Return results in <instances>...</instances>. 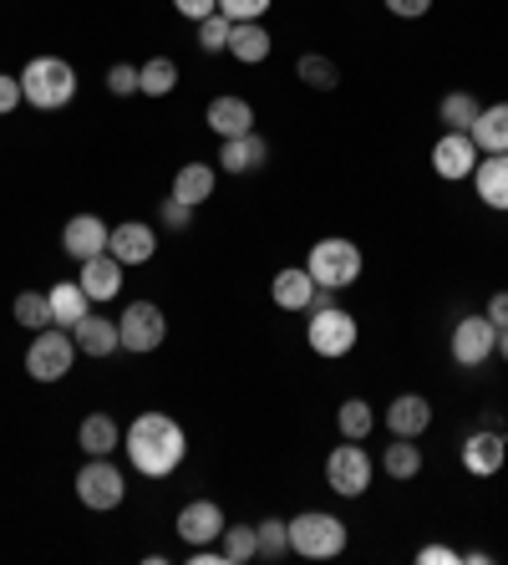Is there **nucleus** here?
I'll return each mask as SVG.
<instances>
[{
    "mask_svg": "<svg viewBox=\"0 0 508 565\" xmlns=\"http://www.w3.org/2000/svg\"><path fill=\"white\" fill-rule=\"evenodd\" d=\"M478 428H494V434H504V413H498V408H483L478 413Z\"/></svg>",
    "mask_w": 508,
    "mask_h": 565,
    "instance_id": "46",
    "label": "nucleus"
},
{
    "mask_svg": "<svg viewBox=\"0 0 508 565\" xmlns=\"http://www.w3.org/2000/svg\"><path fill=\"white\" fill-rule=\"evenodd\" d=\"M274 0H219V15H229V21H260Z\"/></svg>",
    "mask_w": 508,
    "mask_h": 565,
    "instance_id": "37",
    "label": "nucleus"
},
{
    "mask_svg": "<svg viewBox=\"0 0 508 565\" xmlns=\"http://www.w3.org/2000/svg\"><path fill=\"white\" fill-rule=\"evenodd\" d=\"M179 87V62L173 56H153V62L138 66V93L143 97H169Z\"/></svg>",
    "mask_w": 508,
    "mask_h": 565,
    "instance_id": "28",
    "label": "nucleus"
},
{
    "mask_svg": "<svg viewBox=\"0 0 508 565\" xmlns=\"http://www.w3.org/2000/svg\"><path fill=\"white\" fill-rule=\"evenodd\" d=\"M468 132H473V143H478V153H508V103L483 107Z\"/></svg>",
    "mask_w": 508,
    "mask_h": 565,
    "instance_id": "24",
    "label": "nucleus"
},
{
    "mask_svg": "<svg viewBox=\"0 0 508 565\" xmlns=\"http://www.w3.org/2000/svg\"><path fill=\"white\" fill-rule=\"evenodd\" d=\"M229 26H235V21H229V15H204V21H198V46H204V52H229Z\"/></svg>",
    "mask_w": 508,
    "mask_h": 565,
    "instance_id": "36",
    "label": "nucleus"
},
{
    "mask_svg": "<svg viewBox=\"0 0 508 565\" xmlns=\"http://www.w3.org/2000/svg\"><path fill=\"white\" fill-rule=\"evenodd\" d=\"M432 169H437V179H473V169H478L473 132H443L432 148Z\"/></svg>",
    "mask_w": 508,
    "mask_h": 565,
    "instance_id": "11",
    "label": "nucleus"
},
{
    "mask_svg": "<svg viewBox=\"0 0 508 565\" xmlns=\"http://www.w3.org/2000/svg\"><path fill=\"white\" fill-rule=\"evenodd\" d=\"M188 454V438L169 413H138L128 428V459L143 479H169Z\"/></svg>",
    "mask_w": 508,
    "mask_h": 565,
    "instance_id": "1",
    "label": "nucleus"
},
{
    "mask_svg": "<svg viewBox=\"0 0 508 565\" xmlns=\"http://www.w3.org/2000/svg\"><path fill=\"white\" fill-rule=\"evenodd\" d=\"M255 540H260V545H255L260 561H280V555L290 551V525L285 520H260V525H255Z\"/></svg>",
    "mask_w": 508,
    "mask_h": 565,
    "instance_id": "35",
    "label": "nucleus"
},
{
    "mask_svg": "<svg viewBox=\"0 0 508 565\" xmlns=\"http://www.w3.org/2000/svg\"><path fill=\"white\" fill-rule=\"evenodd\" d=\"M255 525H224V535H219V551H224V565H245V561H255Z\"/></svg>",
    "mask_w": 508,
    "mask_h": 565,
    "instance_id": "33",
    "label": "nucleus"
},
{
    "mask_svg": "<svg viewBox=\"0 0 508 565\" xmlns=\"http://www.w3.org/2000/svg\"><path fill=\"white\" fill-rule=\"evenodd\" d=\"M107 255H112V260H122V265H148L158 255L153 224H138V220L118 224V230L107 235Z\"/></svg>",
    "mask_w": 508,
    "mask_h": 565,
    "instance_id": "12",
    "label": "nucleus"
},
{
    "mask_svg": "<svg viewBox=\"0 0 508 565\" xmlns=\"http://www.w3.org/2000/svg\"><path fill=\"white\" fill-rule=\"evenodd\" d=\"M264 158H270V143H264L260 132H239V138H224L219 169L224 173H255V169H264Z\"/></svg>",
    "mask_w": 508,
    "mask_h": 565,
    "instance_id": "20",
    "label": "nucleus"
},
{
    "mask_svg": "<svg viewBox=\"0 0 508 565\" xmlns=\"http://www.w3.org/2000/svg\"><path fill=\"white\" fill-rule=\"evenodd\" d=\"M173 11L188 15V21H204V15L219 11V0H173Z\"/></svg>",
    "mask_w": 508,
    "mask_h": 565,
    "instance_id": "41",
    "label": "nucleus"
},
{
    "mask_svg": "<svg viewBox=\"0 0 508 565\" xmlns=\"http://www.w3.org/2000/svg\"><path fill=\"white\" fill-rule=\"evenodd\" d=\"M209 128L219 132V138H239V132H255V107L245 103V97H214L209 103Z\"/></svg>",
    "mask_w": 508,
    "mask_h": 565,
    "instance_id": "22",
    "label": "nucleus"
},
{
    "mask_svg": "<svg viewBox=\"0 0 508 565\" xmlns=\"http://www.w3.org/2000/svg\"><path fill=\"white\" fill-rule=\"evenodd\" d=\"M77 500L97 514L118 510V504L128 500V479H122V469L112 459H87L77 469Z\"/></svg>",
    "mask_w": 508,
    "mask_h": 565,
    "instance_id": "5",
    "label": "nucleus"
},
{
    "mask_svg": "<svg viewBox=\"0 0 508 565\" xmlns=\"http://www.w3.org/2000/svg\"><path fill=\"white\" fill-rule=\"evenodd\" d=\"M107 235H112V230H107L97 214H72V220H66V230H62V245H66V255H72V260H91V255L107 250Z\"/></svg>",
    "mask_w": 508,
    "mask_h": 565,
    "instance_id": "14",
    "label": "nucleus"
},
{
    "mask_svg": "<svg viewBox=\"0 0 508 565\" xmlns=\"http://www.w3.org/2000/svg\"><path fill=\"white\" fill-rule=\"evenodd\" d=\"M21 103H26V97H21V77H6V72H0V118H11Z\"/></svg>",
    "mask_w": 508,
    "mask_h": 565,
    "instance_id": "40",
    "label": "nucleus"
},
{
    "mask_svg": "<svg viewBox=\"0 0 508 565\" xmlns=\"http://www.w3.org/2000/svg\"><path fill=\"white\" fill-rule=\"evenodd\" d=\"M311 352L315 356H346L356 347V316L341 311V306H326V311H311Z\"/></svg>",
    "mask_w": 508,
    "mask_h": 565,
    "instance_id": "8",
    "label": "nucleus"
},
{
    "mask_svg": "<svg viewBox=\"0 0 508 565\" xmlns=\"http://www.w3.org/2000/svg\"><path fill=\"white\" fill-rule=\"evenodd\" d=\"M432 423V403L422 393H402L387 403V428L391 438H422Z\"/></svg>",
    "mask_w": 508,
    "mask_h": 565,
    "instance_id": "15",
    "label": "nucleus"
},
{
    "mask_svg": "<svg viewBox=\"0 0 508 565\" xmlns=\"http://www.w3.org/2000/svg\"><path fill=\"white\" fill-rule=\"evenodd\" d=\"M508 459L504 448V434H494V428H473L468 444H463V469L478 473V479H488V473H498Z\"/></svg>",
    "mask_w": 508,
    "mask_h": 565,
    "instance_id": "16",
    "label": "nucleus"
},
{
    "mask_svg": "<svg viewBox=\"0 0 508 565\" xmlns=\"http://www.w3.org/2000/svg\"><path fill=\"white\" fill-rule=\"evenodd\" d=\"M173 199H183V204H204V199H214V163H183L179 173H173Z\"/></svg>",
    "mask_w": 508,
    "mask_h": 565,
    "instance_id": "27",
    "label": "nucleus"
},
{
    "mask_svg": "<svg viewBox=\"0 0 508 565\" xmlns=\"http://www.w3.org/2000/svg\"><path fill=\"white\" fill-rule=\"evenodd\" d=\"M107 93H112V97H132V93H138V66H128V62L107 66Z\"/></svg>",
    "mask_w": 508,
    "mask_h": 565,
    "instance_id": "38",
    "label": "nucleus"
},
{
    "mask_svg": "<svg viewBox=\"0 0 508 565\" xmlns=\"http://www.w3.org/2000/svg\"><path fill=\"white\" fill-rule=\"evenodd\" d=\"M391 15H402V21H418V15L432 11V0H387Z\"/></svg>",
    "mask_w": 508,
    "mask_h": 565,
    "instance_id": "42",
    "label": "nucleus"
},
{
    "mask_svg": "<svg viewBox=\"0 0 508 565\" xmlns=\"http://www.w3.org/2000/svg\"><path fill=\"white\" fill-rule=\"evenodd\" d=\"M224 525H229V520H224V510L214 500H188L179 510V535L188 540V545H214V540L224 535Z\"/></svg>",
    "mask_w": 508,
    "mask_h": 565,
    "instance_id": "13",
    "label": "nucleus"
},
{
    "mask_svg": "<svg viewBox=\"0 0 508 565\" xmlns=\"http://www.w3.org/2000/svg\"><path fill=\"white\" fill-rule=\"evenodd\" d=\"M270 296H274V306H280V311H305V306H311V296H315L311 270H305V265H285V270L274 276Z\"/></svg>",
    "mask_w": 508,
    "mask_h": 565,
    "instance_id": "21",
    "label": "nucleus"
},
{
    "mask_svg": "<svg viewBox=\"0 0 508 565\" xmlns=\"http://www.w3.org/2000/svg\"><path fill=\"white\" fill-rule=\"evenodd\" d=\"M290 551L305 561H336L346 551V525L326 510H305L290 520Z\"/></svg>",
    "mask_w": 508,
    "mask_h": 565,
    "instance_id": "3",
    "label": "nucleus"
},
{
    "mask_svg": "<svg viewBox=\"0 0 508 565\" xmlns=\"http://www.w3.org/2000/svg\"><path fill=\"white\" fill-rule=\"evenodd\" d=\"M381 469H387V479H418V473H422L418 438H397V444L381 454Z\"/></svg>",
    "mask_w": 508,
    "mask_h": 565,
    "instance_id": "30",
    "label": "nucleus"
},
{
    "mask_svg": "<svg viewBox=\"0 0 508 565\" xmlns=\"http://www.w3.org/2000/svg\"><path fill=\"white\" fill-rule=\"evenodd\" d=\"M498 352H504V356H508V327H504V331H498Z\"/></svg>",
    "mask_w": 508,
    "mask_h": 565,
    "instance_id": "47",
    "label": "nucleus"
},
{
    "mask_svg": "<svg viewBox=\"0 0 508 565\" xmlns=\"http://www.w3.org/2000/svg\"><path fill=\"white\" fill-rule=\"evenodd\" d=\"M418 561H422V565H457V561H463V555H457V551H447V545H422V551H418Z\"/></svg>",
    "mask_w": 508,
    "mask_h": 565,
    "instance_id": "43",
    "label": "nucleus"
},
{
    "mask_svg": "<svg viewBox=\"0 0 508 565\" xmlns=\"http://www.w3.org/2000/svg\"><path fill=\"white\" fill-rule=\"evenodd\" d=\"M122 270H128V265L122 260H112V255H91V260H82V290H87L91 301H112V296H118L122 290Z\"/></svg>",
    "mask_w": 508,
    "mask_h": 565,
    "instance_id": "19",
    "label": "nucleus"
},
{
    "mask_svg": "<svg viewBox=\"0 0 508 565\" xmlns=\"http://www.w3.org/2000/svg\"><path fill=\"white\" fill-rule=\"evenodd\" d=\"M21 97H26L36 113L66 107L77 97V72H72V62H62V56H36V62H26V72H21Z\"/></svg>",
    "mask_w": 508,
    "mask_h": 565,
    "instance_id": "2",
    "label": "nucleus"
},
{
    "mask_svg": "<svg viewBox=\"0 0 508 565\" xmlns=\"http://www.w3.org/2000/svg\"><path fill=\"white\" fill-rule=\"evenodd\" d=\"M15 327H26V331L56 327V321H52V301H46L41 290H21V296H15Z\"/></svg>",
    "mask_w": 508,
    "mask_h": 565,
    "instance_id": "32",
    "label": "nucleus"
},
{
    "mask_svg": "<svg viewBox=\"0 0 508 565\" xmlns=\"http://www.w3.org/2000/svg\"><path fill=\"white\" fill-rule=\"evenodd\" d=\"M326 484L336 489L341 500H356L371 489V454L356 448V438H346V448H331L326 459Z\"/></svg>",
    "mask_w": 508,
    "mask_h": 565,
    "instance_id": "7",
    "label": "nucleus"
},
{
    "mask_svg": "<svg viewBox=\"0 0 508 565\" xmlns=\"http://www.w3.org/2000/svg\"><path fill=\"white\" fill-rule=\"evenodd\" d=\"M336 423H341V438H366L377 428V413H371V403H361V397H346Z\"/></svg>",
    "mask_w": 508,
    "mask_h": 565,
    "instance_id": "34",
    "label": "nucleus"
},
{
    "mask_svg": "<svg viewBox=\"0 0 508 565\" xmlns=\"http://www.w3.org/2000/svg\"><path fill=\"white\" fill-rule=\"evenodd\" d=\"M305 270H311L315 286H326V290H346L356 276H361V250H356L352 239H315L311 255H305Z\"/></svg>",
    "mask_w": 508,
    "mask_h": 565,
    "instance_id": "4",
    "label": "nucleus"
},
{
    "mask_svg": "<svg viewBox=\"0 0 508 565\" xmlns=\"http://www.w3.org/2000/svg\"><path fill=\"white\" fill-rule=\"evenodd\" d=\"M478 113L483 107H478V97L473 93H447L443 107H437V118L447 122V132H468L473 122H478Z\"/></svg>",
    "mask_w": 508,
    "mask_h": 565,
    "instance_id": "31",
    "label": "nucleus"
},
{
    "mask_svg": "<svg viewBox=\"0 0 508 565\" xmlns=\"http://www.w3.org/2000/svg\"><path fill=\"white\" fill-rule=\"evenodd\" d=\"M118 337H122V352H158L163 347V337H169V321H163V311H158L153 301H132L128 311H122L118 321Z\"/></svg>",
    "mask_w": 508,
    "mask_h": 565,
    "instance_id": "9",
    "label": "nucleus"
},
{
    "mask_svg": "<svg viewBox=\"0 0 508 565\" xmlns=\"http://www.w3.org/2000/svg\"><path fill=\"white\" fill-rule=\"evenodd\" d=\"M270 31L260 26V21H235V26H229V56H235V62H245V66H255V62H264V56H270Z\"/></svg>",
    "mask_w": 508,
    "mask_h": 565,
    "instance_id": "23",
    "label": "nucleus"
},
{
    "mask_svg": "<svg viewBox=\"0 0 508 565\" xmlns=\"http://www.w3.org/2000/svg\"><path fill=\"white\" fill-rule=\"evenodd\" d=\"M158 220L169 224V230H188V224H194V204H183V199H163V204H158Z\"/></svg>",
    "mask_w": 508,
    "mask_h": 565,
    "instance_id": "39",
    "label": "nucleus"
},
{
    "mask_svg": "<svg viewBox=\"0 0 508 565\" xmlns=\"http://www.w3.org/2000/svg\"><path fill=\"white\" fill-rule=\"evenodd\" d=\"M118 423L107 418V413H87V418H82V428H77V444H82V454H87V459H107V454H112V448H118Z\"/></svg>",
    "mask_w": 508,
    "mask_h": 565,
    "instance_id": "25",
    "label": "nucleus"
},
{
    "mask_svg": "<svg viewBox=\"0 0 508 565\" xmlns=\"http://www.w3.org/2000/svg\"><path fill=\"white\" fill-rule=\"evenodd\" d=\"M498 352V327L488 316H463L453 327V362L457 367H483Z\"/></svg>",
    "mask_w": 508,
    "mask_h": 565,
    "instance_id": "10",
    "label": "nucleus"
},
{
    "mask_svg": "<svg viewBox=\"0 0 508 565\" xmlns=\"http://www.w3.org/2000/svg\"><path fill=\"white\" fill-rule=\"evenodd\" d=\"M473 189L488 210L508 214V153H488L478 158V169H473Z\"/></svg>",
    "mask_w": 508,
    "mask_h": 565,
    "instance_id": "17",
    "label": "nucleus"
},
{
    "mask_svg": "<svg viewBox=\"0 0 508 565\" xmlns=\"http://www.w3.org/2000/svg\"><path fill=\"white\" fill-rule=\"evenodd\" d=\"M483 316H488V321H494V327L504 331V327H508V290H498V296L488 301V311H483Z\"/></svg>",
    "mask_w": 508,
    "mask_h": 565,
    "instance_id": "44",
    "label": "nucleus"
},
{
    "mask_svg": "<svg viewBox=\"0 0 508 565\" xmlns=\"http://www.w3.org/2000/svg\"><path fill=\"white\" fill-rule=\"evenodd\" d=\"M46 301H52V321H56V327H77L82 316H87L91 296L82 290V280H56Z\"/></svg>",
    "mask_w": 508,
    "mask_h": 565,
    "instance_id": "26",
    "label": "nucleus"
},
{
    "mask_svg": "<svg viewBox=\"0 0 508 565\" xmlns=\"http://www.w3.org/2000/svg\"><path fill=\"white\" fill-rule=\"evenodd\" d=\"M72 362H77V342H72L66 331L46 327V331H36V337H31V347H26V372H31L36 382H62L66 372H72Z\"/></svg>",
    "mask_w": 508,
    "mask_h": 565,
    "instance_id": "6",
    "label": "nucleus"
},
{
    "mask_svg": "<svg viewBox=\"0 0 508 565\" xmlns=\"http://www.w3.org/2000/svg\"><path fill=\"white\" fill-rule=\"evenodd\" d=\"M295 77L305 82V87H315V93H336V87H341V66L331 62V56H321V52H305L295 62Z\"/></svg>",
    "mask_w": 508,
    "mask_h": 565,
    "instance_id": "29",
    "label": "nucleus"
},
{
    "mask_svg": "<svg viewBox=\"0 0 508 565\" xmlns=\"http://www.w3.org/2000/svg\"><path fill=\"white\" fill-rule=\"evenodd\" d=\"M72 342H77V352H87V356H112V352H122V337H118V321H102V316H82L77 327H72Z\"/></svg>",
    "mask_w": 508,
    "mask_h": 565,
    "instance_id": "18",
    "label": "nucleus"
},
{
    "mask_svg": "<svg viewBox=\"0 0 508 565\" xmlns=\"http://www.w3.org/2000/svg\"><path fill=\"white\" fill-rule=\"evenodd\" d=\"M194 565H224V551H214V545H194V555H188Z\"/></svg>",
    "mask_w": 508,
    "mask_h": 565,
    "instance_id": "45",
    "label": "nucleus"
}]
</instances>
